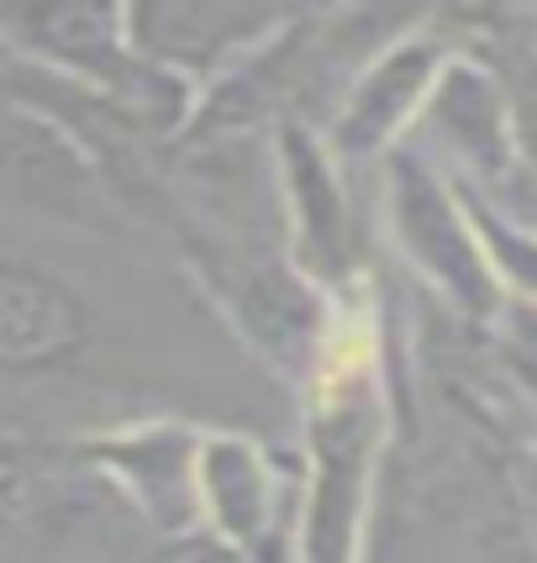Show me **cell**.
<instances>
[{
    "mask_svg": "<svg viewBox=\"0 0 537 563\" xmlns=\"http://www.w3.org/2000/svg\"><path fill=\"white\" fill-rule=\"evenodd\" d=\"M79 347V306L32 269H0V364L37 368Z\"/></svg>",
    "mask_w": 537,
    "mask_h": 563,
    "instance_id": "cell-1",
    "label": "cell"
}]
</instances>
